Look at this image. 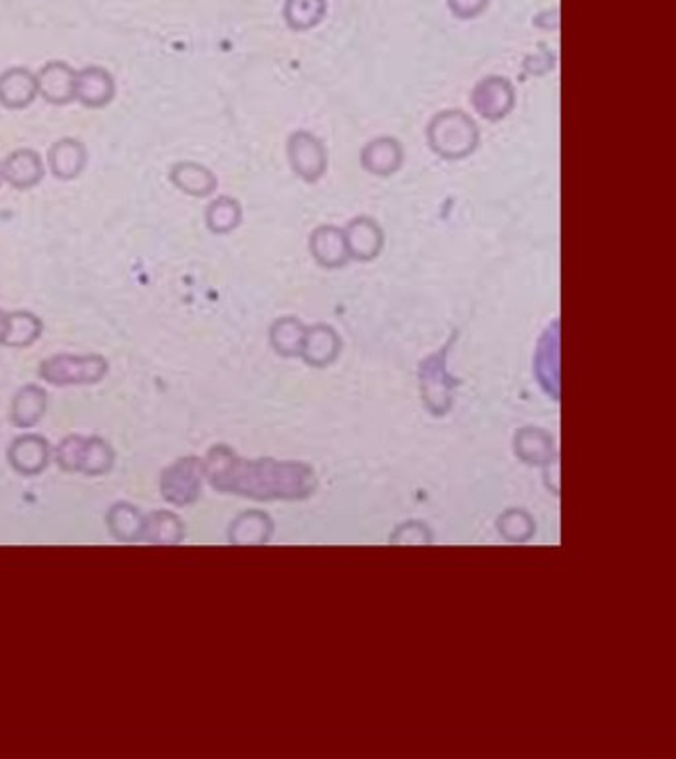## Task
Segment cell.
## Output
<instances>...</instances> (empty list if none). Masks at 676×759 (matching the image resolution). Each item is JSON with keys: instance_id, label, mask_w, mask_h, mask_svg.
<instances>
[{"instance_id": "6", "label": "cell", "mask_w": 676, "mask_h": 759, "mask_svg": "<svg viewBox=\"0 0 676 759\" xmlns=\"http://www.w3.org/2000/svg\"><path fill=\"white\" fill-rule=\"evenodd\" d=\"M36 97H38L36 73L31 72L28 68L16 66L0 73V105L2 107L11 112L26 110L28 105L34 104Z\"/></svg>"}, {"instance_id": "8", "label": "cell", "mask_w": 676, "mask_h": 759, "mask_svg": "<svg viewBox=\"0 0 676 759\" xmlns=\"http://www.w3.org/2000/svg\"><path fill=\"white\" fill-rule=\"evenodd\" d=\"M78 442L80 445H72V440L62 442L60 455H58L62 467L83 470V472H90V474H95V472L100 474V472L110 469L112 452H110V448L105 447L104 442H100V440H92V442L78 440Z\"/></svg>"}, {"instance_id": "10", "label": "cell", "mask_w": 676, "mask_h": 759, "mask_svg": "<svg viewBox=\"0 0 676 759\" xmlns=\"http://www.w3.org/2000/svg\"><path fill=\"white\" fill-rule=\"evenodd\" d=\"M169 181L188 197L205 198L217 191L219 181L208 166L197 161H179L169 171Z\"/></svg>"}, {"instance_id": "14", "label": "cell", "mask_w": 676, "mask_h": 759, "mask_svg": "<svg viewBox=\"0 0 676 759\" xmlns=\"http://www.w3.org/2000/svg\"><path fill=\"white\" fill-rule=\"evenodd\" d=\"M198 482L195 474V462L183 460L177 467L165 472L163 494L173 504H187L197 496Z\"/></svg>"}, {"instance_id": "17", "label": "cell", "mask_w": 676, "mask_h": 759, "mask_svg": "<svg viewBox=\"0 0 676 759\" xmlns=\"http://www.w3.org/2000/svg\"><path fill=\"white\" fill-rule=\"evenodd\" d=\"M48 458V448L42 438L24 437L14 442L11 450V460L14 469L24 474H36L44 469Z\"/></svg>"}, {"instance_id": "20", "label": "cell", "mask_w": 676, "mask_h": 759, "mask_svg": "<svg viewBox=\"0 0 676 759\" xmlns=\"http://www.w3.org/2000/svg\"><path fill=\"white\" fill-rule=\"evenodd\" d=\"M42 333V322L31 312L9 313V327L4 344L9 347H28Z\"/></svg>"}, {"instance_id": "1", "label": "cell", "mask_w": 676, "mask_h": 759, "mask_svg": "<svg viewBox=\"0 0 676 759\" xmlns=\"http://www.w3.org/2000/svg\"><path fill=\"white\" fill-rule=\"evenodd\" d=\"M428 141L438 156L462 159L470 156L479 143V129L462 112H443L428 127Z\"/></svg>"}, {"instance_id": "21", "label": "cell", "mask_w": 676, "mask_h": 759, "mask_svg": "<svg viewBox=\"0 0 676 759\" xmlns=\"http://www.w3.org/2000/svg\"><path fill=\"white\" fill-rule=\"evenodd\" d=\"M450 12L458 19H474L489 7V0H447Z\"/></svg>"}, {"instance_id": "4", "label": "cell", "mask_w": 676, "mask_h": 759, "mask_svg": "<svg viewBox=\"0 0 676 759\" xmlns=\"http://www.w3.org/2000/svg\"><path fill=\"white\" fill-rule=\"evenodd\" d=\"M115 97L114 76L102 66H85L76 72V100L90 110H102Z\"/></svg>"}, {"instance_id": "23", "label": "cell", "mask_w": 676, "mask_h": 759, "mask_svg": "<svg viewBox=\"0 0 676 759\" xmlns=\"http://www.w3.org/2000/svg\"><path fill=\"white\" fill-rule=\"evenodd\" d=\"M0 185H2V169H0Z\"/></svg>"}, {"instance_id": "7", "label": "cell", "mask_w": 676, "mask_h": 759, "mask_svg": "<svg viewBox=\"0 0 676 759\" xmlns=\"http://www.w3.org/2000/svg\"><path fill=\"white\" fill-rule=\"evenodd\" d=\"M288 156H290L291 169L306 179V181H316L322 177L325 171V149L322 143L310 136V134H296L290 137V146H288Z\"/></svg>"}, {"instance_id": "12", "label": "cell", "mask_w": 676, "mask_h": 759, "mask_svg": "<svg viewBox=\"0 0 676 759\" xmlns=\"http://www.w3.org/2000/svg\"><path fill=\"white\" fill-rule=\"evenodd\" d=\"M514 104V90L504 78H489L480 83L474 92V105L480 114L489 119H499L511 112Z\"/></svg>"}, {"instance_id": "11", "label": "cell", "mask_w": 676, "mask_h": 759, "mask_svg": "<svg viewBox=\"0 0 676 759\" xmlns=\"http://www.w3.org/2000/svg\"><path fill=\"white\" fill-rule=\"evenodd\" d=\"M344 237L350 256L357 261H371L383 246V232L371 219L352 220Z\"/></svg>"}, {"instance_id": "3", "label": "cell", "mask_w": 676, "mask_h": 759, "mask_svg": "<svg viewBox=\"0 0 676 759\" xmlns=\"http://www.w3.org/2000/svg\"><path fill=\"white\" fill-rule=\"evenodd\" d=\"M76 72L70 64L62 60L46 62L36 73L38 95L48 104L68 105L76 100Z\"/></svg>"}, {"instance_id": "18", "label": "cell", "mask_w": 676, "mask_h": 759, "mask_svg": "<svg viewBox=\"0 0 676 759\" xmlns=\"http://www.w3.org/2000/svg\"><path fill=\"white\" fill-rule=\"evenodd\" d=\"M46 411V393L41 387L28 386L22 389L21 393L14 399L12 416L14 423L21 427H31Z\"/></svg>"}, {"instance_id": "16", "label": "cell", "mask_w": 676, "mask_h": 759, "mask_svg": "<svg viewBox=\"0 0 676 759\" xmlns=\"http://www.w3.org/2000/svg\"><path fill=\"white\" fill-rule=\"evenodd\" d=\"M242 220L239 200L232 197L215 198L205 210V222L213 234H229Z\"/></svg>"}, {"instance_id": "2", "label": "cell", "mask_w": 676, "mask_h": 759, "mask_svg": "<svg viewBox=\"0 0 676 759\" xmlns=\"http://www.w3.org/2000/svg\"><path fill=\"white\" fill-rule=\"evenodd\" d=\"M107 373L102 355H54L41 365V377L53 386H94Z\"/></svg>"}, {"instance_id": "15", "label": "cell", "mask_w": 676, "mask_h": 759, "mask_svg": "<svg viewBox=\"0 0 676 759\" xmlns=\"http://www.w3.org/2000/svg\"><path fill=\"white\" fill-rule=\"evenodd\" d=\"M401 159H403V151H401L399 141L389 139V137L371 141L364 149L365 169L375 175H381V177L396 173L401 165Z\"/></svg>"}, {"instance_id": "22", "label": "cell", "mask_w": 676, "mask_h": 759, "mask_svg": "<svg viewBox=\"0 0 676 759\" xmlns=\"http://www.w3.org/2000/svg\"><path fill=\"white\" fill-rule=\"evenodd\" d=\"M7 327H9V313L0 310V345L4 344V337H7Z\"/></svg>"}, {"instance_id": "5", "label": "cell", "mask_w": 676, "mask_h": 759, "mask_svg": "<svg viewBox=\"0 0 676 759\" xmlns=\"http://www.w3.org/2000/svg\"><path fill=\"white\" fill-rule=\"evenodd\" d=\"M2 181H7L12 188L28 191L41 185L46 175V166L42 157L34 149H16L7 157L2 163Z\"/></svg>"}, {"instance_id": "13", "label": "cell", "mask_w": 676, "mask_h": 759, "mask_svg": "<svg viewBox=\"0 0 676 759\" xmlns=\"http://www.w3.org/2000/svg\"><path fill=\"white\" fill-rule=\"evenodd\" d=\"M310 249H312L313 258L325 268H340L350 258L344 230L335 229V227H320L316 230L310 240Z\"/></svg>"}, {"instance_id": "19", "label": "cell", "mask_w": 676, "mask_h": 759, "mask_svg": "<svg viewBox=\"0 0 676 759\" xmlns=\"http://www.w3.org/2000/svg\"><path fill=\"white\" fill-rule=\"evenodd\" d=\"M325 0H286L284 19L291 31H308L322 21Z\"/></svg>"}, {"instance_id": "9", "label": "cell", "mask_w": 676, "mask_h": 759, "mask_svg": "<svg viewBox=\"0 0 676 759\" xmlns=\"http://www.w3.org/2000/svg\"><path fill=\"white\" fill-rule=\"evenodd\" d=\"M85 163H88V151H85L82 141H78L73 137L58 139L48 149V166H50V173L58 181H73V179L80 177L83 169H85Z\"/></svg>"}]
</instances>
